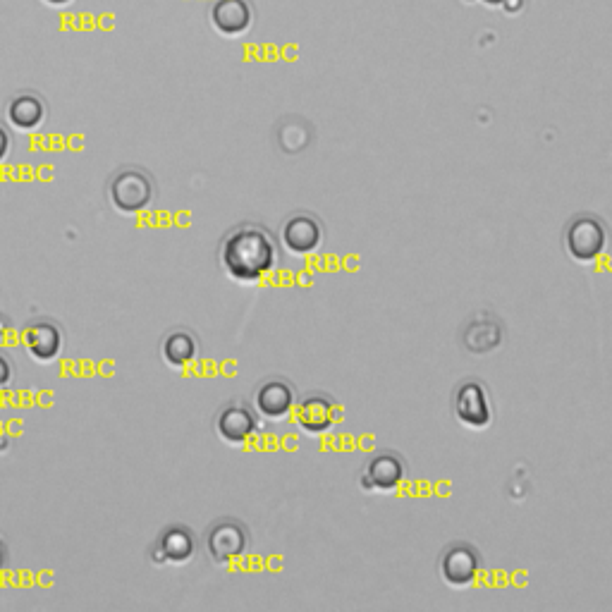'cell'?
<instances>
[{
    "label": "cell",
    "instance_id": "obj_17",
    "mask_svg": "<svg viewBox=\"0 0 612 612\" xmlns=\"http://www.w3.org/2000/svg\"><path fill=\"white\" fill-rule=\"evenodd\" d=\"M503 342V328L500 323L488 314H479L471 318L469 326L464 328V347L474 354H486L498 350Z\"/></svg>",
    "mask_w": 612,
    "mask_h": 612
},
{
    "label": "cell",
    "instance_id": "obj_16",
    "mask_svg": "<svg viewBox=\"0 0 612 612\" xmlns=\"http://www.w3.org/2000/svg\"><path fill=\"white\" fill-rule=\"evenodd\" d=\"M46 115H48L46 101L41 99L39 94H32V91H27V94H17L15 99L8 103V122L20 132L39 130V127L46 122Z\"/></svg>",
    "mask_w": 612,
    "mask_h": 612
},
{
    "label": "cell",
    "instance_id": "obj_12",
    "mask_svg": "<svg viewBox=\"0 0 612 612\" xmlns=\"http://www.w3.org/2000/svg\"><path fill=\"white\" fill-rule=\"evenodd\" d=\"M297 395L285 378H268L254 393V409L266 421H287L295 414Z\"/></svg>",
    "mask_w": 612,
    "mask_h": 612
},
{
    "label": "cell",
    "instance_id": "obj_18",
    "mask_svg": "<svg viewBox=\"0 0 612 612\" xmlns=\"http://www.w3.org/2000/svg\"><path fill=\"white\" fill-rule=\"evenodd\" d=\"M12 381H15V364H12L8 352L0 350V393H3L5 388H10Z\"/></svg>",
    "mask_w": 612,
    "mask_h": 612
},
{
    "label": "cell",
    "instance_id": "obj_14",
    "mask_svg": "<svg viewBox=\"0 0 612 612\" xmlns=\"http://www.w3.org/2000/svg\"><path fill=\"white\" fill-rule=\"evenodd\" d=\"M254 10L249 0H216L211 5V24L218 34L235 39L252 29Z\"/></svg>",
    "mask_w": 612,
    "mask_h": 612
},
{
    "label": "cell",
    "instance_id": "obj_5",
    "mask_svg": "<svg viewBox=\"0 0 612 612\" xmlns=\"http://www.w3.org/2000/svg\"><path fill=\"white\" fill-rule=\"evenodd\" d=\"M249 531L237 519H220L206 531V550L208 558L216 565H232L242 560L249 550Z\"/></svg>",
    "mask_w": 612,
    "mask_h": 612
},
{
    "label": "cell",
    "instance_id": "obj_9",
    "mask_svg": "<svg viewBox=\"0 0 612 612\" xmlns=\"http://www.w3.org/2000/svg\"><path fill=\"white\" fill-rule=\"evenodd\" d=\"M295 424L302 428L306 436L321 438L328 436L340 424L338 402L326 393H311L295 407Z\"/></svg>",
    "mask_w": 612,
    "mask_h": 612
},
{
    "label": "cell",
    "instance_id": "obj_4",
    "mask_svg": "<svg viewBox=\"0 0 612 612\" xmlns=\"http://www.w3.org/2000/svg\"><path fill=\"white\" fill-rule=\"evenodd\" d=\"M483 572V558L479 548L471 546V543L457 541L450 543L448 548L440 553L438 560V574L443 579L445 586L450 589H469L471 584H476Z\"/></svg>",
    "mask_w": 612,
    "mask_h": 612
},
{
    "label": "cell",
    "instance_id": "obj_21",
    "mask_svg": "<svg viewBox=\"0 0 612 612\" xmlns=\"http://www.w3.org/2000/svg\"><path fill=\"white\" fill-rule=\"evenodd\" d=\"M48 5H55V8H60V5H70L72 0H44Z\"/></svg>",
    "mask_w": 612,
    "mask_h": 612
},
{
    "label": "cell",
    "instance_id": "obj_10",
    "mask_svg": "<svg viewBox=\"0 0 612 612\" xmlns=\"http://www.w3.org/2000/svg\"><path fill=\"white\" fill-rule=\"evenodd\" d=\"M326 240V228L311 213H295L280 228V244L295 256H311L323 247Z\"/></svg>",
    "mask_w": 612,
    "mask_h": 612
},
{
    "label": "cell",
    "instance_id": "obj_1",
    "mask_svg": "<svg viewBox=\"0 0 612 612\" xmlns=\"http://www.w3.org/2000/svg\"><path fill=\"white\" fill-rule=\"evenodd\" d=\"M218 261L230 280L256 285L278 268V242L263 225L242 223L220 240Z\"/></svg>",
    "mask_w": 612,
    "mask_h": 612
},
{
    "label": "cell",
    "instance_id": "obj_7",
    "mask_svg": "<svg viewBox=\"0 0 612 612\" xmlns=\"http://www.w3.org/2000/svg\"><path fill=\"white\" fill-rule=\"evenodd\" d=\"M22 347L36 364H53L65 350V333L53 318H34L22 328Z\"/></svg>",
    "mask_w": 612,
    "mask_h": 612
},
{
    "label": "cell",
    "instance_id": "obj_8",
    "mask_svg": "<svg viewBox=\"0 0 612 612\" xmlns=\"http://www.w3.org/2000/svg\"><path fill=\"white\" fill-rule=\"evenodd\" d=\"M452 407H455L459 424L471 428V431H486L493 424L491 395L479 381L459 383L455 397H452Z\"/></svg>",
    "mask_w": 612,
    "mask_h": 612
},
{
    "label": "cell",
    "instance_id": "obj_11",
    "mask_svg": "<svg viewBox=\"0 0 612 612\" xmlns=\"http://www.w3.org/2000/svg\"><path fill=\"white\" fill-rule=\"evenodd\" d=\"M197 555V536L185 524H170L158 534L151 548V562L156 565H187Z\"/></svg>",
    "mask_w": 612,
    "mask_h": 612
},
{
    "label": "cell",
    "instance_id": "obj_3",
    "mask_svg": "<svg viewBox=\"0 0 612 612\" xmlns=\"http://www.w3.org/2000/svg\"><path fill=\"white\" fill-rule=\"evenodd\" d=\"M156 199V185L142 168H120L108 180V201L122 216H137Z\"/></svg>",
    "mask_w": 612,
    "mask_h": 612
},
{
    "label": "cell",
    "instance_id": "obj_20",
    "mask_svg": "<svg viewBox=\"0 0 612 612\" xmlns=\"http://www.w3.org/2000/svg\"><path fill=\"white\" fill-rule=\"evenodd\" d=\"M8 562H10V550H8V546H5L3 538H0V574L5 572Z\"/></svg>",
    "mask_w": 612,
    "mask_h": 612
},
{
    "label": "cell",
    "instance_id": "obj_6",
    "mask_svg": "<svg viewBox=\"0 0 612 612\" xmlns=\"http://www.w3.org/2000/svg\"><path fill=\"white\" fill-rule=\"evenodd\" d=\"M407 479V467L397 452H378L366 462L364 471L359 476L361 491L376 493V495H390L400 491V486Z\"/></svg>",
    "mask_w": 612,
    "mask_h": 612
},
{
    "label": "cell",
    "instance_id": "obj_19",
    "mask_svg": "<svg viewBox=\"0 0 612 612\" xmlns=\"http://www.w3.org/2000/svg\"><path fill=\"white\" fill-rule=\"evenodd\" d=\"M10 149H12V134L8 127L0 122V163L10 156Z\"/></svg>",
    "mask_w": 612,
    "mask_h": 612
},
{
    "label": "cell",
    "instance_id": "obj_13",
    "mask_svg": "<svg viewBox=\"0 0 612 612\" xmlns=\"http://www.w3.org/2000/svg\"><path fill=\"white\" fill-rule=\"evenodd\" d=\"M259 419L256 409L242 405V402H230L220 409L216 416V433L223 443L228 445H247L249 440L259 433Z\"/></svg>",
    "mask_w": 612,
    "mask_h": 612
},
{
    "label": "cell",
    "instance_id": "obj_15",
    "mask_svg": "<svg viewBox=\"0 0 612 612\" xmlns=\"http://www.w3.org/2000/svg\"><path fill=\"white\" fill-rule=\"evenodd\" d=\"M161 357L170 369H187L201 357V342L192 330L175 328L161 340Z\"/></svg>",
    "mask_w": 612,
    "mask_h": 612
},
{
    "label": "cell",
    "instance_id": "obj_24",
    "mask_svg": "<svg viewBox=\"0 0 612 612\" xmlns=\"http://www.w3.org/2000/svg\"><path fill=\"white\" fill-rule=\"evenodd\" d=\"M0 328H3V326H0Z\"/></svg>",
    "mask_w": 612,
    "mask_h": 612
},
{
    "label": "cell",
    "instance_id": "obj_2",
    "mask_svg": "<svg viewBox=\"0 0 612 612\" xmlns=\"http://www.w3.org/2000/svg\"><path fill=\"white\" fill-rule=\"evenodd\" d=\"M610 230L603 218L593 216V213H579L567 223L565 228V252L569 259L581 263V266H591L601 256L608 252Z\"/></svg>",
    "mask_w": 612,
    "mask_h": 612
},
{
    "label": "cell",
    "instance_id": "obj_23",
    "mask_svg": "<svg viewBox=\"0 0 612 612\" xmlns=\"http://www.w3.org/2000/svg\"><path fill=\"white\" fill-rule=\"evenodd\" d=\"M483 3H488V5H503V0H483Z\"/></svg>",
    "mask_w": 612,
    "mask_h": 612
},
{
    "label": "cell",
    "instance_id": "obj_22",
    "mask_svg": "<svg viewBox=\"0 0 612 612\" xmlns=\"http://www.w3.org/2000/svg\"><path fill=\"white\" fill-rule=\"evenodd\" d=\"M10 448V440H8V436H0V450H8Z\"/></svg>",
    "mask_w": 612,
    "mask_h": 612
}]
</instances>
